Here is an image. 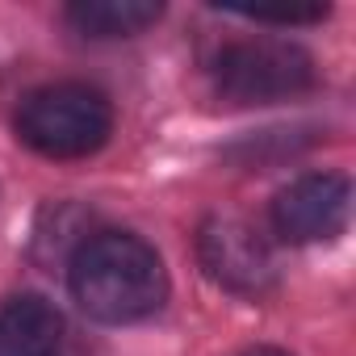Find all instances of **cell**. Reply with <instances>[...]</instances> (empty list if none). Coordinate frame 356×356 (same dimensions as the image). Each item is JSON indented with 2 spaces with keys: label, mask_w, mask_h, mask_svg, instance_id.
Wrapping results in <instances>:
<instances>
[{
  "label": "cell",
  "mask_w": 356,
  "mask_h": 356,
  "mask_svg": "<svg viewBox=\"0 0 356 356\" xmlns=\"http://www.w3.org/2000/svg\"><path fill=\"white\" fill-rule=\"evenodd\" d=\"M72 293L84 314L101 323H138L168 298V273L138 235L105 231L72 256Z\"/></svg>",
  "instance_id": "obj_1"
},
{
  "label": "cell",
  "mask_w": 356,
  "mask_h": 356,
  "mask_svg": "<svg viewBox=\"0 0 356 356\" xmlns=\"http://www.w3.org/2000/svg\"><path fill=\"white\" fill-rule=\"evenodd\" d=\"M113 130V109L105 92L88 84H47L30 92L17 109V138L47 159L92 155Z\"/></svg>",
  "instance_id": "obj_2"
},
{
  "label": "cell",
  "mask_w": 356,
  "mask_h": 356,
  "mask_svg": "<svg viewBox=\"0 0 356 356\" xmlns=\"http://www.w3.org/2000/svg\"><path fill=\"white\" fill-rule=\"evenodd\" d=\"M214 80L227 101L239 105H264L298 97L314 84V63L302 47L277 42V38H248L222 47L214 59Z\"/></svg>",
  "instance_id": "obj_3"
},
{
  "label": "cell",
  "mask_w": 356,
  "mask_h": 356,
  "mask_svg": "<svg viewBox=\"0 0 356 356\" xmlns=\"http://www.w3.org/2000/svg\"><path fill=\"white\" fill-rule=\"evenodd\" d=\"M197 256L202 268L231 293L260 298L277 285V260L260 231L235 214H214L197 231Z\"/></svg>",
  "instance_id": "obj_4"
},
{
  "label": "cell",
  "mask_w": 356,
  "mask_h": 356,
  "mask_svg": "<svg viewBox=\"0 0 356 356\" xmlns=\"http://www.w3.org/2000/svg\"><path fill=\"white\" fill-rule=\"evenodd\" d=\"M352 185L339 172H314L285 185L273 202V231L289 243H318L348 227Z\"/></svg>",
  "instance_id": "obj_5"
},
{
  "label": "cell",
  "mask_w": 356,
  "mask_h": 356,
  "mask_svg": "<svg viewBox=\"0 0 356 356\" xmlns=\"http://www.w3.org/2000/svg\"><path fill=\"white\" fill-rule=\"evenodd\" d=\"M63 339V314L55 302L26 293L0 306V356H55Z\"/></svg>",
  "instance_id": "obj_6"
},
{
  "label": "cell",
  "mask_w": 356,
  "mask_h": 356,
  "mask_svg": "<svg viewBox=\"0 0 356 356\" xmlns=\"http://www.w3.org/2000/svg\"><path fill=\"white\" fill-rule=\"evenodd\" d=\"M67 22L88 38H130L159 22V5L143 0H80L67 9Z\"/></svg>",
  "instance_id": "obj_7"
},
{
  "label": "cell",
  "mask_w": 356,
  "mask_h": 356,
  "mask_svg": "<svg viewBox=\"0 0 356 356\" xmlns=\"http://www.w3.org/2000/svg\"><path fill=\"white\" fill-rule=\"evenodd\" d=\"M243 356H289V352H281V348H256V352H243Z\"/></svg>",
  "instance_id": "obj_8"
}]
</instances>
